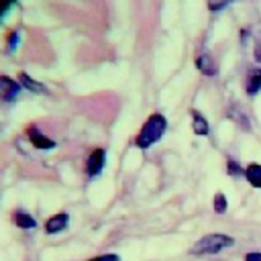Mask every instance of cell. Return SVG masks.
Returning <instances> with one entry per match:
<instances>
[{"label": "cell", "instance_id": "cell-13", "mask_svg": "<svg viewBox=\"0 0 261 261\" xmlns=\"http://www.w3.org/2000/svg\"><path fill=\"white\" fill-rule=\"evenodd\" d=\"M224 210H226V198H224V194L218 192V194L214 196V212H216V214H222Z\"/></svg>", "mask_w": 261, "mask_h": 261}, {"label": "cell", "instance_id": "cell-14", "mask_svg": "<svg viewBox=\"0 0 261 261\" xmlns=\"http://www.w3.org/2000/svg\"><path fill=\"white\" fill-rule=\"evenodd\" d=\"M226 171H228V175H245V169H243L234 159H228V163H226Z\"/></svg>", "mask_w": 261, "mask_h": 261}, {"label": "cell", "instance_id": "cell-9", "mask_svg": "<svg viewBox=\"0 0 261 261\" xmlns=\"http://www.w3.org/2000/svg\"><path fill=\"white\" fill-rule=\"evenodd\" d=\"M196 67H198L204 75H214V73H216V65H214V61L210 59V55H200V57L196 59Z\"/></svg>", "mask_w": 261, "mask_h": 261}, {"label": "cell", "instance_id": "cell-15", "mask_svg": "<svg viewBox=\"0 0 261 261\" xmlns=\"http://www.w3.org/2000/svg\"><path fill=\"white\" fill-rule=\"evenodd\" d=\"M18 41H20V37H18V33H12L10 37H8V51L12 53L14 49H16V45H18Z\"/></svg>", "mask_w": 261, "mask_h": 261}, {"label": "cell", "instance_id": "cell-5", "mask_svg": "<svg viewBox=\"0 0 261 261\" xmlns=\"http://www.w3.org/2000/svg\"><path fill=\"white\" fill-rule=\"evenodd\" d=\"M29 139L33 141V145L37 149H53L55 147V143L49 137H45L37 126H29Z\"/></svg>", "mask_w": 261, "mask_h": 261}, {"label": "cell", "instance_id": "cell-4", "mask_svg": "<svg viewBox=\"0 0 261 261\" xmlns=\"http://www.w3.org/2000/svg\"><path fill=\"white\" fill-rule=\"evenodd\" d=\"M0 88H2V98L4 102H12L18 98V92H20V84L10 80L8 75H2L0 77Z\"/></svg>", "mask_w": 261, "mask_h": 261}, {"label": "cell", "instance_id": "cell-1", "mask_svg": "<svg viewBox=\"0 0 261 261\" xmlns=\"http://www.w3.org/2000/svg\"><path fill=\"white\" fill-rule=\"evenodd\" d=\"M165 128H167V120H165V116H163V114H151V116L147 118V122L143 124L141 133L137 135L135 145H137L139 149H147V147H151L153 143H157V141L163 137Z\"/></svg>", "mask_w": 261, "mask_h": 261}, {"label": "cell", "instance_id": "cell-11", "mask_svg": "<svg viewBox=\"0 0 261 261\" xmlns=\"http://www.w3.org/2000/svg\"><path fill=\"white\" fill-rule=\"evenodd\" d=\"M14 222H16V226H20V228H35V226H37L35 218H33L31 214L22 212V210H18V212L14 214Z\"/></svg>", "mask_w": 261, "mask_h": 261}, {"label": "cell", "instance_id": "cell-10", "mask_svg": "<svg viewBox=\"0 0 261 261\" xmlns=\"http://www.w3.org/2000/svg\"><path fill=\"white\" fill-rule=\"evenodd\" d=\"M245 177H247V181H249L253 188H261V165H257V163L249 165V167L245 169Z\"/></svg>", "mask_w": 261, "mask_h": 261}, {"label": "cell", "instance_id": "cell-18", "mask_svg": "<svg viewBox=\"0 0 261 261\" xmlns=\"http://www.w3.org/2000/svg\"><path fill=\"white\" fill-rule=\"evenodd\" d=\"M245 261H261V253H247Z\"/></svg>", "mask_w": 261, "mask_h": 261}, {"label": "cell", "instance_id": "cell-2", "mask_svg": "<svg viewBox=\"0 0 261 261\" xmlns=\"http://www.w3.org/2000/svg\"><path fill=\"white\" fill-rule=\"evenodd\" d=\"M234 245V239L228 237V234H218V232H212V234H206L202 237L194 247H192V253L194 255H214L222 249H228Z\"/></svg>", "mask_w": 261, "mask_h": 261}, {"label": "cell", "instance_id": "cell-12", "mask_svg": "<svg viewBox=\"0 0 261 261\" xmlns=\"http://www.w3.org/2000/svg\"><path fill=\"white\" fill-rule=\"evenodd\" d=\"M20 84H22L29 92H45V86L39 84V82H35L29 73H20Z\"/></svg>", "mask_w": 261, "mask_h": 261}, {"label": "cell", "instance_id": "cell-7", "mask_svg": "<svg viewBox=\"0 0 261 261\" xmlns=\"http://www.w3.org/2000/svg\"><path fill=\"white\" fill-rule=\"evenodd\" d=\"M245 90L249 96H255L261 90V69H251L245 82Z\"/></svg>", "mask_w": 261, "mask_h": 261}, {"label": "cell", "instance_id": "cell-17", "mask_svg": "<svg viewBox=\"0 0 261 261\" xmlns=\"http://www.w3.org/2000/svg\"><path fill=\"white\" fill-rule=\"evenodd\" d=\"M226 6V2H208V8L214 12V10H222Z\"/></svg>", "mask_w": 261, "mask_h": 261}, {"label": "cell", "instance_id": "cell-8", "mask_svg": "<svg viewBox=\"0 0 261 261\" xmlns=\"http://www.w3.org/2000/svg\"><path fill=\"white\" fill-rule=\"evenodd\" d=\"M192 128L196 135H208V120L198 110H192Z\"/></svg>", "mask_w": 261, "mask_h": 261}, {"label": "cell", "instance_id": "cell-3", "mask_svg": "<svg viewBox=\"0 0 261 261\" xmlns=\"http://www.w3.org/2000/svg\"><path fill=\"white\" fill-rule=\"evenodd\" d=\"M104 163H106V151L104 149H96L92 151V155L88 157V165H86V171L90 177H96L102 173L104 169Z\"/></svg>", "mask_w": 261, "mask_h": 261}, {"label": "cell", "instance_id": "cell-6", "mask_svg": "<svg viewBox=\"0 0 261 261\" xmlns=\"http://www.w3.org/2000/svg\"><path fill=\"white\" fill-rule=\"evenodd\" d=\"M69 224V216L67 214H55V216H51L47 222H45V230L49 232V234H55V232H61L65 226Z\"/></svg>", "mask_w": 261, "mask_h": 261}, {"label": "cell", "instance_id": "cell-16", "mask_svg": "<svg viewBox=\"0 0 261 261\" xmlns=\"http://www.w3.org/2000/svg\"><path fill=\"white\" fill-rule=\"evenodd\" d=\"M90 261H120L118 255H100V257H94Z\"/></svg>", "mask_w": 261, "mask_h": 261}]
</instances>
